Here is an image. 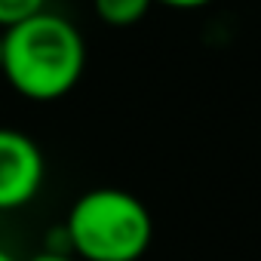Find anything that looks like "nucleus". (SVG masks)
Segmentation results:
<instances>
[{"instance_id":"nucleus-9","label":"nucleus","mask_w":261,"mask_h":261,"mask_svg":"<svg viewBox=\"0 0 261 261\" xmlns=\"http://www.w3.org/2000/svg\"><path fill=\"white\" fill-rule=\"evenodd\" d=\"M0 261H16V258H13V255H10L7 249H0Z\"/></svg>"},{"instance_id":"nucleus-3","label":"nucleus","mask_w":261,"mask_h":261,"mask_svg":"<svg viewBox=\"0 0 261 261\" xmlns=\"http://www.w3.org/2000/svg\"><path fill=\"white\" fill-rule=\"evenodd\" d=\"M43 154L19 129H0V212L31 203L43 185Z\"/></svg>"},{"instance_id":"nucleus-4","label":"nucleus","mask_w":261,"mask_h":261,"mask_svg":"<svg viewBox=\"0 0 261 261\" xmlns=\"http://www.w3.org/2000/svg\"><path fill=\"white\" fill-rule=\"evenodd\" d=\"M92 4H95V13L105 25L126 28V25L142 22L154 0H92Z\"/></svg>"},{"instance_id":"nucleus-1","label":"nucleus","mask_w":261,"mask_h":261,"mask_svg":"<svg viewBox=\"0 0 261 261\" xmlns=\"http://www.w3.org/2000/svg\"><path fill=\"white\" fill-rule=\"evenodd\" d=\"M83 65L86 46L80 31L56 13H40L4 31V77L31 101H56L71 92Z\"/></svg>"},{"instance_id":"nucleus-8","label":"nucleus","mask_w":261,"mask_h":261,"mask_svg":"<svg viewBox=\"0 0 261 261\" xmlns=\"http://www.w3.org/2000/svg\"><path fill=\"white\" fill-rule=\"evenodd\" d=\"M0 74H4V34H0Z\"/></svg>"},{"instance_id":"nucleus-2","label":"nucleus","mask_w":261,"mask_h":261,"mask_svg":"<svg viewBox=\"0 0 261 261\" xmlns=\"http://www.w3.org/2000/svg\"><path fill=\"white\" fill-rule=\"evenodd\" d=\"M65 233L86 261H139L151 246V215L139 197L120 188L86 191L68 215Z\"/></svg>"},{"instance_id":"nucleus-5","label":"nucleus","mask_w":261,"mask_h":261,"mask_svg":"<svg viewBox=\"0 0 261 261\" xmlns=\"http://www.w3.org/2000/svg\"><path fill=\"white\" fill-rule=\"evenodd\" d=\"M40 13H46V0H0V28L10 31Z\"/></svg>"},{"instance_id":"nucleus-6","label":"nucleus","mask_w":261,"mask_h":261,"mask_svg":"<svg viewBox=\"0 0 261 261\" xmlns=\"http://www.w3.org/2000/svg\"><path fill=\"white\" fill-rule=\"evenodd\" d=\"M154 4H163V7H172V10H197V7L212 4V0H154Z\"/></svg>"},{"instance_id":"nucleus-7","label":"nucleus","mask_w":261,"mask_h":261,"mask_svg":"<svg viewBox=\"0 0 261 261\" xmlns=\"http://www.w3.org/2000/svg\"><path fill=\"white\" fill-rule=\"evenodd\" d=\"M31 261H74V258H68L65 252H40V255H34Z\"/></svg>"}]
</instances>
